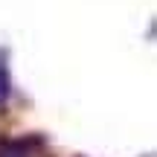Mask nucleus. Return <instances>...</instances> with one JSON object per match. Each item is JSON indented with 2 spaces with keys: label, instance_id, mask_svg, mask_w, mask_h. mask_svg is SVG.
<instances>
[{
  "label": "nucleus",
  "instance_id": "f257e3e1",
  "mask_svg": "<svg viewBox=\"0 0 157 157\" xmlns=\"http://www.w3.org/2000/svg\"><path fill=\"white\" fill-rule=\"evenodd\" d=\"M29 148L26 143H3L0 140V157H26Z\"/></svg>",
  "mask_w": 157,
  "mask_h": 157
}]
</instances>
